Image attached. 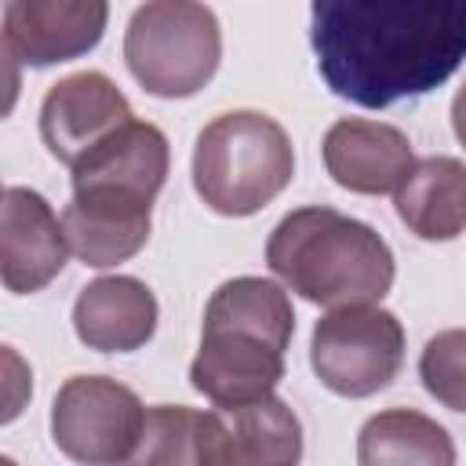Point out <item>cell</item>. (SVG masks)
I'll list each match as a JSON object with an SVG mask.
<instances>
[{"mask_svg": "<svg viewBox=\"0 0 466 466\" xmlns=\"http://www.w3.org/2000/svg\"><path fill=\"white\" fill-rule=\"evenodd\" d=\"M309 44L331 95L386 109L466 62V0H313Z\"/></svg>", "mask_w": 466, "mask_h": 466, "instance_id": "6da1fadb", "label": "cell"}, {"mask_svg": "<svg viewBox=\"0 0 466 466\" xmlns=\"http://www.w3.org/2000/svg\"><path fill=\"white\" fill-rule=\"evenodd\" d=\"M269 269L313 306L382 302L397 266L390 244L360 218L309 204L288 211L266 240Z\"/></svg>", "mask_w": 466, "mask_h": 466, "instance_id": "7a4b0ae2", "label": "cell"}, {"mask_svg": "<svg viewBox=\"0 0 466 466\" xmlns=\"http://www.w3.org/2000/svg\"><path fill=\"white\" fill-rule=\"evenodd\" d=\"M295 175L288 131L255 109H233L200 127L193 146V189L226 218H244L277 200Z\"/></svg>", "mask_w": 466, "mask_h": 466, "instance_id": "3957f363", "label": "cell"}, {"mask_svg": "<svg viewBox=\"0 0 466 466\" xmlns=\"http://www.w3.org/2000/svg\"><path fill=\"white\" fill-rule=\"evenodd\" d=\"M124 62L157 98H189L222 62V25L204 0H146L124 29Z\"/></svg>", "mask_w": 466, "mask_h": 466, "instance_id": "277c9868", "label": "cell"}, {"mask_svg": "<svg viewBox=\"0 0 466 466\" xmlns=\"http://www.w3.org/2000/svg\"><path fill=\"white\" fill-rule=\"evenodd\" d=\"M309 364L331 393L350 400L371 397L404 368V328L397 313L375 302L335 306L313 324Z\"/></svg>", "mask_w": 466, "mask_h": 466, "instance_id": "5b68a950", "label": "cell"}, {"mask_svg": "<svg viewBox=\"0 0 466 466\" xmlns=\"http://www.w3.org/2000/svg\"><path fill=\"white\" fill-rule=\"evenodd\" d=\"M146 408L138 393L109 375H73L51 404V437L62 455L87 466L135 462Z\"/></svg>", "mask_w": 466, "mask_h": 466, "instance_id": "8992f818", "label": "cell"}, {"mask_svg": "<svg viewBox=\"0 0 466 466\" xmlns=\"http://www.w3.org/2000/svg\"><path fill=\"white\" fill-rule=\"evenodd\" d=\"M167 135L149 120H127L113 135H106L91 153H84L69 171L76 197L153 208L157 193L167 182Z\"/></svg>", "mask_w": 466, "mask_h": 466, "instance_id": "52a82bcc", "label": "cell"}, {"mask_svg": "<svg viewBox=\"0 0 466 466\" xmlns=\"http://www.w3.org/2000/svg\"><path fill=\"white\" fill-rule=\"evenodd\" d=\"M109 0H7L4 51L18 66L47 69L98 47Z\"/></svg>", "mask_w": 466, "mask_h": 466, "instance_id": "ba28073f", "label": "cell"}, {"mask_svg": "<svg viewBox=\"0 0 466 466\" xmlns=\"http://www.w3.org/2000/svg\"><path fill=\"white\" fill-rule=\"evenodd\" d=\"M127 120H135L127 95L98 69L62 76L40 102V138L47 153L66 167H73Z\"/></svg>", "mask_w": 466, "mask_h": 466, "instance_id": "9c48e42d", "label": "cell"}, {"mask_svg": "<svg viewBox=\"0 0 466 466\" xmlns=\"http://www.w3.org/2000/svg\"><path fill=\"white\" fill-rule=\"evenodd\" d=\"M62 218L29 186H7L0 204V277L11 295L44 291L69 258Z\"/></svg>", "mask_w": 466, "mask_h": 466, "instance_id": "30bf717a", "label": "cell"}, {"mask_svg": "<svg viewBox=\"0 0 466 466\" xmlns=\"http://www.w3.org/2000/svg\"><path fill=\"white\" fill-rule=\"evenodd\" d=\"M284 379V350L233 328H204L189 364V386L215 408H237L269 397Z\"/></svg>", "mask_w": 466, "mask_h": 466, "instance_id": "8fae6325", "label": "cell"}, {"mask_svg": "<svg viewBox=\"0 0 466 466\" xmlns=\"http://www.w3.org/2000/svg\"><path fill=\"white\" fill-rule=\"evenodd\" d=\"M320 153L331 182L360 197L397 193V186L415 167L408 135L393 124L364 116L335 120L320 142Z\"/></svg>", "mask_w": 466, "mask_h": 466, "instance_id": "7c38bea8", "label": "cell"}, {"mask_svg": "<svg viewBox=\"0 0 466 466\" xmlns=\"http://www.w3.org/2000/svg\"><path fill=\"white\" fill-rule=\"evenodd\" d=\"M302 459V422L280 397L211 408L204 466H291Z\"/></svg>", "mask_w": 466, "mask_h": 466, "instance_id": "4fadbf2b", "label": "cell"}, {"mask_svg": "<svg viewBox=\"0 0 466 466\" xmlns=\"http://www.w3.org/2000/svg\"><path fill=\"white\" fill-rule=\"evenodd\" d=\"M157 295L138 277H98L73 302V331L95 353H135L157 331Z\"/></svg>", "mask_w": 466, "mask_h": 466, "instance_id": "5bb4252c", "label": "cell"}, {"mask_svg": "<svg viewBox=\"0 0 466 466\" xmlns=\"http://www.w3.org/2000/svg\"><path fill=\"white\" fill-rule=\"evenodd\" d=\"M62 229H66L69 251L84 266L109 269L135 258L146 248L153 229V208L73 193V200L62 208Z\"/></svg>", "mask_w": 466, "mask_h": 466, "instance_id": "9a60e30c", "label": "cell"}, {"mask_svg": "<svg viewBox=\"0 0 466 466\" xmlns=\"http://www.w3.org/2000/svg\"><path fill=\"white\" fill-rule=\"evenodd\" d=\"M397 218L419 240H455L466 233V164L459 157H422L393 193Z\"/></svg>", "mask_w": 466, "mask_h": 466, "instance_id": "2e32d148", "label": "cell"}, {"mask_svg": "<svg viewBox=\"0 0 466 466\" xmlns=\"http://www.w3.org/2000/svg\"><path fill=\"white\" fill-rule=\"evenodd\" d=\"M357 462L360 466H386V462L451 466L455 444L437 419L411 408H386L360 426Z\"/></svg>", "mask_w": 466, "mask_h": 466, "instance_id": "e0dca14e", "label": "cell"}, {"mask_svg": "<svg viewBox=\"0 0 466 466\" xmlns=\"http://www.w3.org/2000/svg\"><path fill=\"white\" fill-rule=\"evenodd\" d=\"M204 328H233L288 350L295 335V309L288 291L266 277H233L218 284L204 306Z\"/></svg>", "mask_w": 466, "mask_h": 466, "instance_id": "ac0fdd59", "label": "cell"}, {"mask_svg": "<svg viewBox=\"0 0 466 466\" xmlns=\"http://www.w3.org/2000/svg\"><path fill=\"white\" fill-rule=\"evenodd\" d=\"M211 430V411H197L186 404H153L146 408L142 444L135 462H182L204 466V444Z\"/></svg>", "mask_w": 466, "mask_h": 466, "instance_id": "d6986e66", "label": "cell"}, {"mask_svg": "<svg viewBox=\"0 0 466 466\" xmlns=\"http://www.w3.org/2000/svg\"><path fill=\"white\" fill-rule=\"evenodd\" d=\"M419 379L441 408L466 415V328L437 331L422 346Z\"/></svg>", "mask_w": 466, "mask_h": 466, "instance_id": "ffe728a7", "label": "cell"}, {"mask_svg": "<svg viewBox=\"0 0 466 466\" xmlns=\"http://www.w3.org/2000/svg\"><path fill=\"white\" fill-rule=\"evenodd\" d=\"M451 127H455V138L466 146V84L451 98Z\"/></svg>", "mask_w": 466, "mask_h": 466, "instance_id": "44dd1931", "label": "cell"}]
</instances>
